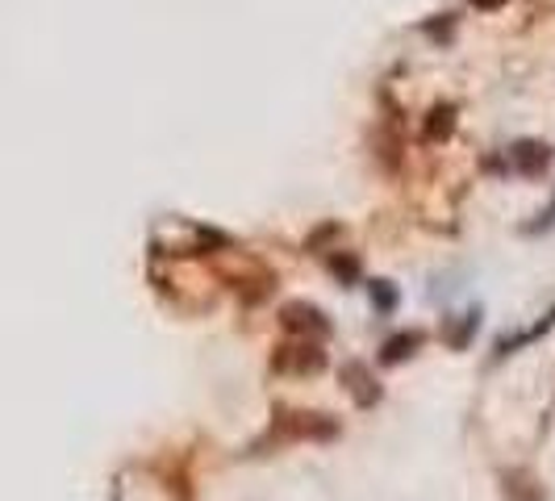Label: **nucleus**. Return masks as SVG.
Instances as JSON below:
<instances>
[{
    "label": "nucleus",
    "mask_w": 555,
    "mask_h": 501,
    "mask_svg": "<svg viewBox=\"0 0 555 501\" xmlns=\"http://www.w3.org/2000/svg\"><path fill=\"white\" fill-rule=\"evenodd\" d=\"M417 343H422V338H417L414 331H410V334H397L392 343H385V356H380V360H385V363L405 360V356H410V347H417Z\"/></svg>",
    "instance_id": "nucleus-1"
},
{
    "label": "nucleus",
    "mask_w": 555,
    "mask_h": 501,
    "mask_svg": "<svg viewBox=\"0 0 555 501\" xmlns=\"http://www.w3.org/2000/svg\"><path fill=\"white\" fill-rule=\"evenodd\" d=\"M476 4H501V0H476Z\"/></svg>",
    "instance_id": "nucleus-2"
}]
</instances>
